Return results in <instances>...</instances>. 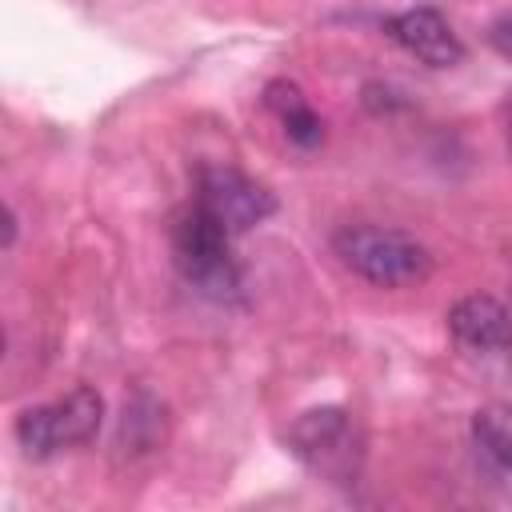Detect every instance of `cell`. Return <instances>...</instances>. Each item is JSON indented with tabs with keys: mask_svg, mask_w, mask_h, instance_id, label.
<instances>
[{
	"mask_svg": "<svg viewBox=\"0 0 512 512\" xmlns=\"http://www.w3.org/2000/svg\"><path fill=\"white\" fill-rule=\"evenodd\" d=\"M388 36L428 68H452L464 60V44L436 8H408L388 16Z\"/></svg>",
	"mask_w": 512,
	"mask_h": 512,
	"instance_id": "cell-6",
	"label": "cell"
},
{
	"mask_svg": "<svg viewBox=\"0 0 512 512\" xmlns=\"http://www.w3.org/2000/svg\"><path fill=\"white\" fill-rule=\"evenodd\" d=\"M288 448L308 472H316L320 480L340 484V488H352L360 476V464H364V432L336 404L296 416L288 428Z\"/></svg>",
	"mask_w": 512,
	"mask_h": 512,
	"instance_id": "cell-3",
	"label": "cell"
},
{
	"mask_svg": "<svg viewBox=\"0 0 512 512\" xmlns=\"http://www.w3.org/2000/svg\"><path fill=\"white\" fill-rule=\"evenodd\" d=\"M488 44H492L504 60H512V16H500V20L488 28Z\"/></svg>",
	"mask_w": 512,
	"mask_h": 512,
	"instance_id": "cell-10",
	"label": "cell"
},
{
	"mask_svg": "<svg viewBox=\"0 0 512 512\" xmlns=\"http://www.w3.org/2000/svg\"><path fill=\"white\" fill-rule=\"evenodd\" d=\"M264 104L276 112V120L284 124V132H288L292 144H300V148L320 144L324 124H320V116L312 112V104L304 100V92H300L296 84H288V80H272V84L264 88Z\"/></svg>",
	"mask_w": 512,
	"mask_h": 512,
	"instance_id": "cell-8",
	"label": "cell"
},
{
	"mask_svg": "<svg viewBox=\"0 0 512 512\" xmlns=\"http://www.w3.org/2000/svg\"><path fill=\"white\" fill-rule=\"evenodd\" d=\"M332 248L344 260V268H352L360 280L376 288H408V284L428 280L432 272L428 248L400 228L348 224L332 236Z\"/></svg>",
	"mask_w": 512,
	"mask_h": 512,
	"instance_id": "cell-1",
	"label": "cell"
},
{
	"mask_svg": "<svg viewBox=\"0 0 512 512\" xmlns=\"http://www.w3.org/2000/svg\"><path fill=\"white\" fill-rule=\"evenodd\" d=\"M192 204H200L224 232L244 236L276 212V196L232 164H204L196 172Z\"/></svg>",
	"mask_w": 512,
	"mask_h": 512,
	"instance_id": "cell-5",
	"label": "cell"
},
{
	"mask_svg": "<svg viewBox=\"0 0 512 512\" xmlns=\"http://www.w3.org/2000/svg\"><path fill=\"white\" fill-rule=\"evenodd\" d=\"M100 420H104V400L96 388H72L48 404H36V408H24L16 416V444L44 460V456H56L64 448H80L88 440H96L100 432Z\"/></svg>",
	"mask_w": 512,
	"mask_h": 512,
	"instance_id": "cell-4",
	"label": "cell"
},
{
	"mask_svg": "<svg viewBox=\"0 0 512 512\" xmlns=\"http://www.w3.org/2000/svg\"><path fill=\"white\" fill-rule=\"evenodd\" d=\"M508 144H512V108H508Z\"/></svg>",
	"mask_w": 512,
	"mask_h": 512,
	"instance_id": "cell-11",
	"label": "cell"
},
{
	"mask_svg": "<svg viewBox=\"0 0 512 512\" xmlns=\"http://www.w3.org/2000/svg\"><path fill=\"white\" fill-rule=\"evenodd\" d=\"M448 332L460 348L480 356H500L512 348V312L492 296H464L448 312Z\"/></svg>",
	"mask_w": 512,
	"mask_h": 512,
	"instance_id": "cell-7",
	"label": "cell"
},
{
	"mask_svg": "<svg viewBox=\"0 0 512 512\" xmlns=\"http://www.w3.org/2000/svg\"><path fill=\"white\" fill-rule=\"evenodd\" d=\"M472 440L484 460H492L500 472H512V408L488 404L472 416Z\"/></svg>",
	"mask_w": 512,
	"mask_h": 512,
	"instance_id": "cell-9",
	"label": "cell"
},
{
	"mask_svg": "<svg viewBox=\"0 0 512 512\" xmlns=\"http://www.w3.org/2000/svg\"><path fill=\"white\" fill-rule=\"evenodd\" d=\"M232 232H224L200 204H188L172 220V260L180 276L212 296V300H236L240 296V264L232 256Z\"/></svg>",
	"mask_w": 512,
	"mask_h": 512,
	"instance_id": "cell-2",
	"label": "cell"
}]
</instances>
